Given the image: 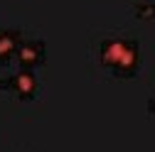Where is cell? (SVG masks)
<instances>
[{"instance_id": "6da1fadb", "label": "cell", "mask_w": 155, "mask_h": 152, "mask_svg": "<svg viewBox=\"0 0 155 152\" xmlns=\"http://www.w3.org/2000/svg\"><path fill=\"white\" fill-rule=\"evenodd\" d=\"M96 62L116 79H130V76L138 74L140 62H143L140 42L135 37L121 34V32L106 34L96 44Z\"/></svg>"}, {"instance_id": "7a4b0ae2", "label": "cell", "mask_w": 155, "mask_h": 152, "mask_svg": "<svg viewBox=\"0 0 155 152\" xmlns=\"http://www.w3.org/2000/svg\"><path fill=\"white\" fill-rule=\"evenodd\" d=\"M0 91L15 93L20 101H32L40 91V79H37L35 69H17L12 74L0 76Z\"/></svg>"}, {"instance_id": "3957f363", "label": "cell", "mask_w": 155, "mask_h": 152, "mask_svg": "<svg viewBox=\"0 0 155 152\" xmlns=\"http://www.w3.org/2000/svg\"><path fill=\"white\" fill-rule=\"evenodd\" d=\"M15 59H17V64H20V69H37V66H42L45 59H47L45 40H40V37L25 40L22 37L20 47H17V52H15Z\"/></svg>"}, {"instance_id": "277c9868", "label": "cell", "mask_w": 155, "mask_h": 152, "mask_svg": "<svg viewBox=\"0 0 155 152\" xmlns=\"http://www.w3.org/2000/svg\"><path fill=\"white\" fill-rule=\"evenodd\" d=\"M22 42L20 27H0V66H5L15 59V52Z\"/></svg>"}, {"instance_id": "5b68a950", "label": "cell", "mask_w": 155, "mask_h": 152, "mask_svg": "<svg viewBox=\"0 0 155 152\" xmlns=\"http://www.w3.org/2000/svg\"><path fill=\"white\" fill-rule=\"evenodd\" d=\"M133 12L138 20H155V0H135Z\"/></svg>"}, {"instance_id": "8992f818", "label": "cell", "mask_w": 155, "mask_h": 152, "mask_svg": "<svg viewBox=\"0 0 155 152\" xmlns=\"http://www.w3.org/2000/svg\"><path fill=\"white\" fill-rule=\"evenodd\" d=\"M148 113H153V116H155V96L148 98Z\"/></svg>"}]
</instances>
